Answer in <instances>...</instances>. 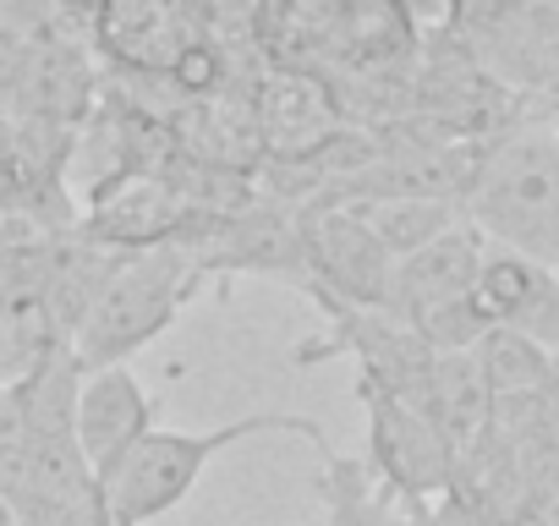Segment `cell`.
Returning <instances> with one entry per match:
<instances>
[{"label":"cell","mask_w":559,"mask_h":526,"mask_svg":"<svg viewBox=\"0 0 559 526\" xmlns=\"http://www.w3.org/2000/svg\"><path fill=\"white\" fill-rule=\"evenodd\" d=\"M0 526H23V521H17V510H12V499H7V493H0Z\"/></svg>","instance_id":"obj_17"},{"label":"cell","mask_w":559,"mask_h":526,"mask_svg":"<svg viewBox=\"0 0 559 526\" xmlns=\"http://www.w3.org/2000/svg\"><path fill=\"white\" fill-rule=\"evenodd\" d=\"M198 208L148 170L132 176H110L99 187H88V208L78 214V236L110 252H143V247H165L181 241L192 230Z\"/></svg>","instance_id":"obj_8"},{"label":"cell","mask_w":559,"mask_h":526,"mask_svg":"<svg viewBox=\"0 0 559 526\" xmlns=\"http://www.w3.org/2000/svg\"><path fill=\"white\" fill-rule=\"evenodd\" d=\"M362 526H428V504H406V499L384 493V499H379V510H373Z\"/></svg>","instance_id":"obj_16"},{"label":"cell","mask_w":559,"mask_h":526,"mask_svg":"<svg viewBox=\"0 0 559 526\" xmlns=\"http://www.w3.org/2000/svg\"><path fill=\"white\" fill-rule=\"evenodd\" d=\"M510 526H537V521H510Z\"/></svg>","instance_id":"obj_19"},{"label":"cell","mask_w":559,"mask_h":526,"mask_svg":"<svg viewBox=\"0 0 559 526\" xmlns=\"http://www.w3.org/2000/svg\"><path fill=\"white\" fill-rule=\"evenodd\" d=\"M148 428H154V395L143 390V379L127 362L94 368V373L78 379L72 439H78V450H83L94 477H105Z\"/></svg>","instance_id":"obj_10"},{"label":"cell","mask_w":559,"mask_h":526,"mask_svg":"<svg viewBox=\"0 0 559 526\" xmlns=\"http://www.w3.org/2000/svg\"><path fill=\"white\" fill-rule=\"evenodd\" d=\"M477 302L488 308L499 330H515L537 340L543 351H559V275L548 263H532L488 241L483 270H477Z\"/></svg>","instance_id":"obj_11"},{"label":"cell","mask_w":559,"mask_h":526,"mask_svg":"<svg viewBox=\"0 0 559 526\" xmlns=\"http://www.w3.org/2000/svg\"><path fill=\"white\" fill-rule=\"evenodd\" d=\"M368 230L390 247V258H406L428 241H439L444 230H455L466 214H461V198H428V192H406V198H368V203H352Z\"/></svg>","instance_id":"obj_14"},{"label":"cell","mask_w":559,"mask_h":526,"mask_svg":"<svg viewBox=\"0 0 559 526\" xmlns=\"http://www.w3.org/2000/svg\"><path fill=\"white\" fill-rule=\"evenodd\" d=\"M252 116H258V143H263L258 165H297V159L319 154L341 127H352L341 88L308 67L269 72L263 88L252 94Z\"/></svg>","instance_id":"obj_9"},{"label":"cell","mask_w":559,"mask_h":526,"mask_svg":"<svg viewBox=\"0 0 559 526\" xmlns=\"http://www.w3.org/2000/svg\"><path fill=\"white\" fill-rule=\"evenodd\" d=\"M357 395L368 411V466L379 471V482L406 504H428L433 493H444L455 471V450L428 422V411L373 384H357Z\"/></svg>","instance_id":"obj_7"},{"label":"cell","mask_w":559,"mask_h":526,"mask_svg":"<svg viewBox=\"0 0 559 526\" xmlns=\"http://www.w3.org/2000/svg\"><path fill=\"white\" fill-rule=\"evenodd\" d=\"M444 28L537 121L559 105V0H444Z\"/></svg>","instance_id":"obj_4"},{"label":"cell","mask_w":559,"mask_h":526,"mask_svg":"<svg viewBox=\"0 0 559 526\" xmlns=\"http://www.w3.org/2000/svg\"><path fill=\"white\" fill-rule=\"evenodd\" d=\"M483 252H488V236L461 219L455 230H444L439 241L395 258V286H390V313L412 319L423 308H439V302H455L466 291H477V270H483Z\"/></svg>","instance_id":"obj_12"},{"label":"cell","mask_w":559,"mask_h":526,"mask_svg":"<svg viewBox=\"0 0 559 526\" xmlns=\"http://www.w3.org/2000/svg\"><path fill=\"white\" fill-rule=\"evenodd\" d=\"M472 357H477V368H483V379H488L493 406H504V401H532V395L548 390V357H554V351H543L537 340H526V335H515V330H499V324H493V330L472 346Z\"/></svg>","instance_id":"obj_15"},{"label":"cell","mask_w":559,"mask_h":526,"mask_svg":"<svg viewBox=\"0 0 559 526\" xmlns=\"http://www.w3.org/2000/svg\"><path fill=\"white\" fill-rule=\"evenodd\" d=\"M263 433H308V439H324V428H319L313 417H292V411L236 417V422H219V428H209V433L148 428V433L99 477L110 526H148V521L170 515V510L198 488V477H203L209 461H219L230 444L263 439Z\"/></svg>","instance_id":"obj_3"},{"label":"cell","mask_w":559,"mask_h":526,"mask_svg":"<svg viewBox=\"0 0 559 526\" xmlns=\"http://www.w3.org/2000/svg\"><path fill=\"white\" fill-rule=\"evenodd\" d=\"M543 121H548V132H554V138H559V105H554V110H548V116H543Z\"/></svg>","instance_id":"obj_18"},{"label":"cell","mask_w":559,"mask_h":526,"mask_svg":"<svg viewBox=\"0 0 559 526\" xmlns=\"http://www.w3.org/2000/svg\"><path fill=\"white\" fill-rule=\"evenodd\" d=\"M198 286H203V270H198V258L181 241L121 252V263L99 286L88 319L78 324V335L67 346L72 362L83 373H94V368H116L132 351L154 346L181 319V308L198 297Z\"/></svg>","instance_id":"obj_2"},{"label":"cell","mask_w":559,"mask_h":526,"mask_svg":"<svg viewBox=\"0 0 559 526\" xmlns=\"http://www.w3.org/2000/svg\"><path fill=\"white\" fill-rule=\"evenodd\" d=\"M461 214L493 247L559 270V138L548 121H510L477 143Z\"/></svg>","instance_id":"obj_1"},{"label":"cell","mask_w":559,"mask_h":526,"mask_svg":"<svg viewBox=\"0 0 559 526\" xmlns=\"http://www.w3.org/2000/svg\"><path fill=\"white\" fill-rule=\"evenodd\" d=\"M99 45L132 72L170 77L181 94H209L214 61V0H99Z\"/></svg>","instance_id":"obj_5"},{"label":"cell","mask_w":559,"mask_h":526,"mask_svg":"<svg viewBox=\"0 0 559 526\" xmlns=\"http://www.w3.org/2000/svg\"><path fill=\"white\" fill-rule=\"evenodd\" d=\"M417 411H428V422L450 439V450H466L472 439H483L493 428V395H488L477 357L472 351H433Z\"/></svg>","instance_id":"obj_13"},{"label":"cell","mask_w":559,"mask_h":526,"mask_svg":"<svg viewBox=\"0 0 559 526\" xmlns=\"http://www.w3.org/2000/svg\"><path fill=\"white\" fill-rule=\"evenodd\" d=\"M302 286L324 308H390L395 258L352 203H302Z\"/></svg>","instance_id":"obj_6"}]
</instances>
